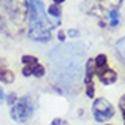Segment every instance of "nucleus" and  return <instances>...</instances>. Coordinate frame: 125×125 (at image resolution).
I'll return each instance as SVG.
<instances>
[{"instance_id":"nucleus-15","label":"nucleus","mask_w":125,"mask_h":125,"mask_svg":"<svg viewBox=\"0 0 125 125\" xmlns=\"http://www.w3.org/2000/svg\"><path fill=\"white\" fill-rule=\"evenodd\" d=\"M59 40H60V41L65 40V32H59Z\"/></svg>"},{"instance_id":"nucleus-1","label":"nucleus","mask_w":125,"mask_h":125,"mask_svg":"<svg viewBox=\"0 0 125 125\" xmlns=\"http://www.w3.org/2000/svg\"><path fill=\"white\" fill-rule=\"evenodd\" d=\"M29 14V38L35 41H49L51 30L57 25L48 19L43 0H27Z\"/></svg>"},{"instance_id":"nucleus-7","label":"nucleus","mask_w":125,"mask_h":125,"mask_svg":"<svg viewBox=\"0 0 125 125\" xmlns=\"http://www.w3.org/2000/svg\"><path fill=\"white\" fill-rule=\"evenodd\" d=\"M0 81L5 83V84H11L13 81H14V73H11V71L6 70V68L0 70Z\"/></svg>"},{"instance_id":"nucleus-11","label":"nucleus","mask_w":125,"mask_h":125,"mask_svg":"<svg viewBox=\"0 0 125 125\" xmlns=\"http://www.w3.org/2000/svg\"><path fill=\"white\" fill-rule=\"evenodd\" d=\"M16 100H18V98H16V94H10V95H8V100H6V101H8V103L13 106V104L16 103Z\"/></svg>"},{"instance_id":"nucleus-13","label":"nucleus","mask_w":125,"mask_h":125,"mask_svg":"<svg viewBox=\"0 0 125 125\" xmlns=\"http://www.w3.org/2000/svg\"><path fill=\"white\" fill-rule=\"evenodd\" d=\"M119 106H120V109H125V95H124V97L122 98H120V103H119Z\"/></svg>"},{"instance_id":"nucleus-3","label":"nucleus","mask_w":125,"mask_h":125,"mask_svg":"<svg viewBox=\"0 0 125 125\" xmlns=\"http://www.w3.org/2000/svg\"><path fill=\"white\" fill-rule=\"evenodd\" d=\"M94 67H95V74L104 85H111L117 81V73L108 67V57L104 54H98L94 59Z\"/></svg>"},{"instance_id":"nucleus-6","label":"nucleus","mask_w":125,"mask_h":125,"mask_svg":"<svg viewBox=\"0 0 125 125\" xmlns=\"http://www.w3.org/2000/svg\"><path fill=\"white\" fill-rule=\"evenodd\" d=\"M46 14H48V16H51V18L54 19V22H55V24H59V25H60L62 10H60V6H59V5H55V3H54V5H51L48 10H46Z\"/></svg>"},{"instance_id":"nucleus-17","label":"nucleus","mask_w":125,"mask_h":125,"mask_svg":"<svg viewBox=\"0 0 125 125\" xmlns=\"http://www.w3.org/2000/svg\"><path fill=\"white\" fill-rule=\"evenodd\" d=\"M122 116H124V122H125V109L122 111Z\"/></svg>"},{"instance_id":"nucleus-14","label":"nucleus","mask_w":125,"mask_h":125,"mask_svg":"<svg viewBox=\"0 0 125 125\" xmlns=\"http://www.w3.org/2000/svg\"><path fill=\"white\" fill-rule=\"evenodd\" d=\"M0 101H5V92H3L2 85H0Z\"/></svg>"},{"instance_id":"nucleus-2","label":"nucleus","mask_w":125,"mask_h":125,"mask_svg":"<svg viewBox=\"0 0 125 125\" xmlns=\"http://www.w3.org/2000/svg\"><path fill=\"white\" fill-rule=\"evenodd\" d=\"M33 109H35V106H33V101L30 100V97H21L19 100H16V103L11 106L10 116H11L13 120H16V122H19V124H24L32 117Z\"/></svg>"},{"instance_id":"nucleus-12","label":"nucleus","mask_w":125,"mask_h":125,"mask_svg":"<svg viewBox=\"0 0 125 125\" xmlns=\"http://www.w3.org/2000/svg\"><path fill=\"white\" fill-rule=\"evenodd\" d=\"M67 33L70 35V37H73V38H74V37H78V35H79V32H78V30H74V29H70V30H68Z\"/></svg>"},{"instance_id":"nucleus-5","label":"nucleus","mask_w":125,"mask_h":125,"mask_svg":"<svg viewBox=\"0 0 125 125\" xmlns=\"http://www.w3.org/2000/svg\"><path fill=\"white\" fill-rule=\"evenodd\" d=\"M22 63L25 65L24 70H22L24 76H35V78L44 76V67L40 65L37 57H33V55H22Z\"/></svg>"},{"instance_id":"nucleus-9","label":"nucleus","mask_w":125,"mask_h":125,"mask_svg":"<svg viewBox=\"0 0 125 125\" xmlns=\"http://www.w3.org/2000/svg\"><path fill=\"white\" fill-rule=\"evenodd\" d=\"M109 24L113 25V27L119 25V10L117 8H113L109 11Z\"/></svg>"},{"instance_id":"nucleus-4","label":"nucleus","mask_w":125,"mask_h":125,"mask_svg":"<svg viewBox=\"0 0 125 125\" xmlns=\"http://www.w3.org/2000/svg\"><path fill=\"white\" fill-rule=\"evenodd\" d=\"M114 106L106 98H97L92 104V114L97 122H106L114 116Z\"/></svg>"},{"instance_id":"nucleus-8","label":"nucleus","mask_w":125,"mask_h":125,"mask_svg":"<svg viewBox=\"0 0 125 125\" xmlns=\"http://www.w3.org/2000/svg\"><path fill=\"white\" fill-rule=\"evenodd\" d=\"M116 51H117V55H119V59L125 63V37L120 38V40L116 43Z\"/></svg>"},{"instance_id":"nucleus-16","label":"nucleus","mask_w":125,"mask_h":125,"mask_svg":"<svg viewBox=\"0 0 125 125\" xmlns=\"http://www.w3.org/2000/svg\"><path fill=\"white\" fill-rule=\"evenodd\" d=\"M52 2H54V3H55V5H60V3H63V2H65V0H52Z\"/></svg>"},{"instance_id":"nucleus-10","label":"nucleus","mask_w":125,"mask_h":125,"mask_svg":"<svg viewBox=\"0 0 125 125\" xmlns=\"http://www.w3.org/2000/svg\"><path fill=\"white\" fill-rule=\"evenodd\" d=\"M51 125H68V122L67 120H63V119H52V122H51Z\"/></svg>"}]
</instances>
